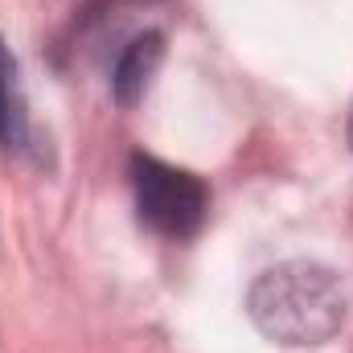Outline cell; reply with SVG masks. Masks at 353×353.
<instances>
[{
	"label": "cell",
	"mask_w": 353,
	"mask_h": 353,
	"mask_svg": "<svg viewBox=\"0 0 353 353\" xmlns=\"http://www.w3.org/2000/svg\"><path fill=\"white\" fill-rule=\"evenodd\" d=\"M345 288L337 271L321 263H279L247 292L255 329L279 345H321L345 325Z\"/></svg>",
	"instance_id": "cell-1"
},
{
	"label": "cell",
	"mask_w": 353,
	"mask_h": 353,
	"mask_svg": "<svg viewBox=\"0 0 353 353\" xmlns=\"http://www.w3.org/2000/svg\"><path fill=\"white\" fill-rule=\"evenodd\" d=\"M132 193L140 222L161 239H193L210 214V189L185 169H173L157 157H132Z\"/></svg>",
	"instance_id": "cell-2"
},
{
	"label": "cell",
	"mask_w": 353,
	"mask_h": 353,
	"mask_svg": "<svg viewBox=\"0 0 353 353\" xmlns=\"http://www.w3.org/2000/svg\"><path fill=\"white\" fill-rule=\"evenodd\" d=\"M161 54H165V37H161V33H140V37H132V41H128V50L119 54L115 74H111L115 99H119L123 107L140 103V94L148 90L152 70L161 66Z\"/></svg>",
	"instance_id": "cell-4"
},
{
	"label": "cell",
	"mask_w": 353,
	"mask_h": 353,
	"mask_svg": "<svg viewBox=\"0 0 353 353\" xmlns=\"http://www.w3.org/2000/svg\"><path fill=\"white\" fill-rule=\"evenodd\" d=\"M0 148L17 152V157H33V128H29V107L21 94L17 79V58L8 54V46L0 41Z\"/></svg>",
	"instance_id": "cell-3"
},
{
	"label": "cell",
	"mask_w": 353,
	"mask_h": 353,
	"mask_svg": "<svg viewBox=\"0 0 353 353\" xmlns=\"http://www.w3.org/2000/svg\"><path fill=\"white\" fill-rule=\"evenodd\" d=\"M350 144H353V111H350Z\"/></svg>",
	"instance_id": "cell-5"
}]
</instances>
